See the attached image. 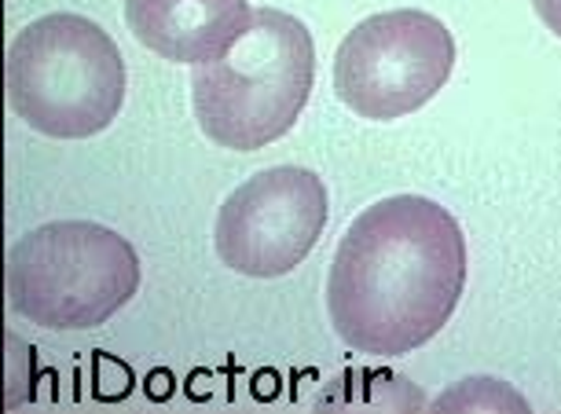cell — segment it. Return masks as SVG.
Masks as SVG:
<instances>
[{
	"label": "cell",
	"mask_w": 561,
	"mask_h": 414,
	"mask_svg": "<svg viewBox=\"0 0 561 414\" xmlns=\"http://www.w3.org/2000/svg\"><path fill=\"white\" fill-rule=\"evenodd\" d=\"M312 78L309 26L279 8H257L225 56L195 67V118L228 151H261L294 129L312 95Z\"/></svg>",
	"instance_id": "7a4b0ae2"
},
{
	"label": "cell",
	"mask_w": 561,
	"mask_h": 414,
	"mask_svg": "<svg viewBox=\"0 0 561 414\" xmlns=\"http://www.w3.org/2000/svg\"><path fill=\"white\" fill-rule=\"evenodd\" d=\"M536 15L543 19V26L550 30V34L561 37V0H533Z\"/></svg>",
	"instance_id": "9c48e42d"
},
{
	"label": "cell",
	"mask_w": 561,
	"mask_h": 414,
	"mask_svg": "<svg viewBox=\"0 0 561 414\" xmlns=\"http://www.w3.org/2000/svg\"><path fill=\"white\" fill-rule=\"evenodd\" d=\"M12 312L45 331H96L140 290L133 242L92 220L34 228L8 253Z\"/></svg>",
	"instance_id": "277c9868"
},
{
	"label": "cell",
	"mask_w": 561,
	"mask_h": 414,
	"mask_svg": "<svg viewBox=\"0 0 561 414\" xmlns=\"http://www.w3.org/2000/svg\"><path fill=\"white\" fill-rule=\"evenodd\" d=\"M462 286L459 220L433 198L393 195L345 228L327 275V312L356 353L408 356L448 326Z\"/></svg>",
	"instance_id": "6da1fadb"
},
{
	"label": "cell",
	"mask_w": 561,
	"mask_h": 414,
	"mask_svg": "<svg viewBox=\"0 0 561 414\" xmlns=\"http://www.w3.org/2000/svg\"><path fill=\"white\" fill-rule=\"evenodd\" d=\"M455 70V37L437 15L397 8L364 19L334 56V92L367 122H397L437 95Z\"/></svg>",
	"instance_id": "5b68a950"
},
{
	"label": "cell",
	"mask_w": 561,
	"mask_h": 414,
	"mask_svg": "<svg viewBox=\"0 0 561 414\" xmlns=\"http://www.w3.org/2000/svg\"><path fill=\"white\" fill-rule=\"evenodd\" d=\"M525 407L528 403L514 389H506L503 381L492 378L459 381L451 392L433 400V411H525Z\"/></svg>",
	"instance_id": "ba28073f"
},
{
	"label": "cell",
	"mask_w": 561,
	"mask_h": 414,
	"mask_svg": "<svg viewBox=\"0 0 561 414\" xmlns=\"http://www.w3.org/2000/svg\"><path fill=\"white\" fill-rule=\"evenodd\" d=\"M12 111L51 140H89L111 129L125 103V59L100 23L56 12L23 26L8 48Z\"/></svg>",
	"instance_id": "3957f363"
},
{
	"label": "cell",
	"mask_w": 561,
	"mask_h": 414,
	"mask_svg": "<svg viewBox=\"0 0 561 414\" xmlns=\"http://www.w3.org/2000/svg\"><path fill=\"white\" fill-rule=\"evenodd\" d=\"M327 214V184L312 169H264L239 184L220 206L214 228L217 257L250 279H279L316 250Z\"/></svg>",
	"instance_id": "8992f818"
},
{
	"label": "cell",
	"mask_w": 561,
	"mask_h": 414,
	"mask_svg": "<svg viewBox=\"0 0 561 414\" xmlns=\"http://www.w3.org/2000/svg\"><path fill=\"white\" fill-rule=\"evenodd\" d=\"M125 23L147 51L169 62L220 59L250 23L247 0H125Z\"/></svg>",
	"instance_id": "52a82bcc"
}]
</instances>
